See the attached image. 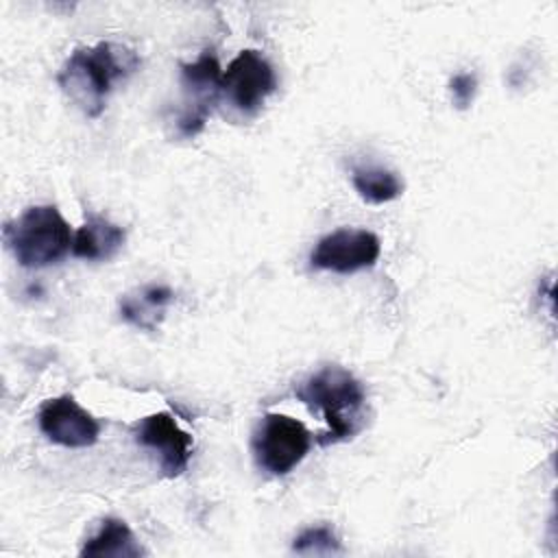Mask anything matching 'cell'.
<instances>
[{"mask_svg":"<svg viewBox=\"0 0 558 558\" xmlns=\"http://www.w3.org/2000/svg\"><path fill=\"white\" fill-rule=\"evenodd\" d=\"M140 68V54L116 41L78 46L57 74L61 92L87 118H98L105 109L113 83L124 81Z\"/></svg>","mask_w":558,"mask_h":558,"instance_id":"cell-1","label":"cell"},{"mask_svg":"<svg viewBox=\"0 0 558 558\" xmlns=\"http://www.w3.org/2000/svg\"><path fill=\"white\" fill-rule=\"evenodd\" d=\"M296 399H301L312 410H320L327 421V432L320 434V445H333L353 438L364 423L366 392L362 384L338 364H327L305 381L294 388Z\"/></svg>","mask_w":558,"mask_h":558,"instance_id":"cell-2","label":"cell"},{"mask_svg":"<svg viewBox=\"0 0 558 558\" xmlns=\"http://www.w3.org/2000/svg\"><path fill=\"white\" fill-rule=\"evenodd\" d=\"M2 240L22 268H46L72 251L74 231L54 205H33L4 222Z\"/></svg>","mask_w":558,"mask_h":558,"instance_id":"cell-3","label":"cell"},{"mask_svg":"<svg viewBox=\"0 0 558 558\" xmlns=\"http://www.w3.org/2000/svg\"><path fill=\"white\" fill-rule=\"evenodd\" d=\"M310 447V429L301 421L279 412L264 414L253 436V453L257 466L275 477L294 471L307 456Z\"/></svg>","mask_w":558,"mask_h":558,"instance_id":"cell-4","label":"cell"},{"mask_svg":"<svg viewBox=\"0 0 558 558\" xmlns=\"http://www.w3.org/2000/svg\"><path fill=\"white\" fill-rule=\"evenodd\" d=\"M183 85V111L177 120V129L183 137H194L205 129L207 116L222 94V68L211 50L198 54L190 63H181Z\"/></svg>","mask_w":558,"mask_h":558,"instance_id":"cell-5","label":"cell"},{"mask_svg":"<svg viewBox=\"0 0 558 558\" xmlns=\"http://www.w3.org/2000/svg\"><path fill=\"white\" fill-rule=\"evenodd\" d=\"M381 255L379 238L368 229H336L323 235L310 253V264L336 275H353L373 268Z\"/></svg>","mask_w":558,"mask_h":558,"instance_id":"cell-6","label":"cell"},{"mask_svg":"<svg viewBox=\"0 0 558 558\" xmlns=\"http://www.w3.org/2000/svg\"><path fill=\"white\" fill-rule=\"evenodd\" d=\"M220 87L238 111L251 116L277 89V74L259 50L246 48L231 59L222 72Z\"/></svg>","mask_w":558,"mask_h":558,"instance_id":"cell-7","label":"cell"},{"mask_svg":"<svg viewBox=\"0 0 558 558\" xmlns=\"http://www.w3.org/2000/svg\"><path fill=\"white\" fill-rule=\"evenodd\" d=\"M37 423L50 442L68 449L92 447L100 436V423L72 395L44 401L37 412Z\"/></svg>","mask_w":558,"mask_h":558,"instance_id":"cell-8","label":"cell"},{"mask_svg":"<svg viewBox=\"0 0 558 558\" xmlns=\"http://www.w3.org/2000/svg\"><path fill=\"white\" fill-rule=\"evenodd\" d=\"M137 445L150 449L159 458V469L166 477L181 475L192 458V436L181 429L170 412H153L135 425Z\"/></svg>","mask_w":558,"mask_h":558,"instance_id":"cell-9","label":"cell"},{"mask_svg":"<svg viewBox=\"0 0 558 558\" xmlns=\"http://www.w3.org/2000/svg\"><path fill=\"white\" fill-rule=\"evenodd\" d=\"M126 233L111 220L89 214L85 222L74 231L72 255L87 262H107L120 253Z\"/></svg>","mask_w":558,"mask_h":558,"instance_id":"cell-10","label":"cell"},{"mask_svg":"<svg viewBox=\"0 0 558 558\" xmlns=\"http://www.w3.org/2000/svg\"><path fill=\"white\" fill-rule=\"evenodd\" d=\"M174 292L168 286H142L120 299V316L144 331H155Z\"/></svg>","mask_w":558,"mask_h":558,"instance_id":"cell-11","label":"cell"},{"mask_svg":"<svg viewBox=\"0 0 558 558\" xmlns=\"http://www.w3.org/2000/svg\"><path fill=\"white\" fill-rule=\"evenodd\" d=\"M146 551L137 543L131 527L116 517H107L100 521V527L96 534H92L83 547V558H137Z\"/></svg>","mask_w":558,"mask_h":558,"instance_id":"cell-12","label":"cell"},{"mask_svg":"<svg viewBox=\"0 0 558 558\" xmlns=\"http://www.w3.org/2000/svg\"><path fill=\"white\" fill-rule=\"evenodd\" d=\"M351 181L357 196L371 205H384L403 194V181L392 170L381 166L355 168Z\"/></svg>","mask_w":558,"mask_h":558,"instance_id":"cell-13","label":"cell"},{"mask_svg":"<svg viewBox=\"0 0 558 558\" xmlns=\"http://www.w3.org/2000/svg\"><path fill=\"white\" fill-rule=\"evenodd\" d=\"M292 551L299 556H336L344 549L336 530L327 523H320L299 532L292 541Z\"/></svg>","mask_w":558,"mask_h":558,"instance_id":"cell-14","label":"cell"},{"mask_svg":"<svg viewBox=\"0 0 558 558\" xmlns=\"http://www.w3.org/2000/svg\"><path fill=\"white\" fill-rule=\"evenodd\" d=\"M449 92L451 100L458 109H469L475 92H477V76L473 72H458L449 78Z\"/></svg>","mask_w":558,"mask_h":558,"instance_id":"cell-15","label":"cell"}]
</instances>
